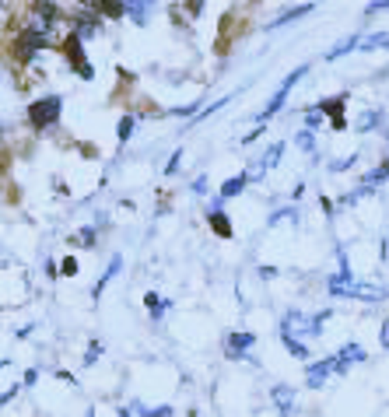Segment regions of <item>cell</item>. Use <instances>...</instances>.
I'll return each instance as SVG.
<instances>
[{"instance_id": "cell-8", "label": "cell", "mask_w": 389, "mask_h": 417, "mask_svg": "<svg viewBox=\"0 0 389 417\" xmlns=\"http://www.w3.org/2000/svg\"><path fill=\"white\" fill-rule=\"evenodd\" d=\"M256 344V337L249 330H235L225 337V357H231V362H238V357H246V351Z\"/></svg>"}, {"instance_id": "cell-14", "label": "cell", "mask_w": 389, "mask_h": 417, "mask_svg": "<svg viewBox=\"0 0 389 417\" xmlns=\"http://www.w3.org/2000/svg\"><path fill=\"white\" fill-rule=\"evenodd\" d=\"M305 14H312V4H298V8L284 11L281 18H274V21H266V32H274V28H284V25H291V21H298V18H305Z\"/></svg>"}, {"instance_id": "cell-23", "label": "cell", "mask_w": 389, "mask_h": 417, "mask_svg": "<svg viewBox=\"0 0 389 417\" xmlns=\"http://www.w3.org/2000/svg\"><path fill=\"white\" fill-rule=\"evenodd\" d=\"M281 155H284V140H274V144L263 151L260 165H263V168H277V165H281Z\"/></svg>"}, {"instance_id": "cell-29", "label": "cell", "mask_w": 389, "mask_h": 417, "mask_svg": "<svg viewBox=\"0 0 389 417\" xmlns=\"http://www.w3.org/2000/svg\"><path fill=\"white\" fill-rule=\"evenodd\" d=\"M319 127H323V112H316V105L305 109V130L312 134V130H319Z\"/></svg>"}, {"instance_id": "cell-4", "label": "cell", "mask_w": 389, "mask_h": 417, "mask_svg": "<svg viewBox=\"0 0 389 417\" xmlns=\"http://www.w3.org/2000/svg\"><path fill=\"white\" fill-rule=\"evenodd\" d=\"M305 74H309V64H302V67H294V71H291V74H288V77L281 81V88H277V92H274V99H271V102H266V105H263V109L256 112V123H260V127H263V123H266V119H271V116H277V112L284 109L288 95L294 92V84L302 81Z\"/></svg>"}, {"instance_id": "cell-28", "label": "cell", "mask_w": 389, "mask_h": 417, "mask_svg": "<svg viewBox=\"0 0 389 417\" xmlns=\"http://www.w3.org/2000/svg\"><path fill=\"white\" fill-rule=\"evenodd\" d=\"M294 144H298V147H302V151H309V155H316V137H312L309 130H302V134H298V137H294Z\"/></svg>"}, {"instance_id": "cell-16", "label": "cell", "mask_w": 389, "mask_h": 417, "mask_svg": "<svg viewBox=\"0 0 389 417\" xmlns=\"http://www.w3.org/2000/svg\"><path fill=\"white\" fill-rule=\"evenodd\" d=\"M144 305H147V316H151V323H162V316L168 312V302H165L158 291H147V294H144Z\"/></svg>"}, {"instance_id": "cell-7", "label": "cell", "mask_w": 389, "mask_h": 417, "mask_svg": "<svg viewBox=\"0 0 389 417\" xmlns=\"http://www.w3.org/2000/svg\"><path fill=\"white\" fill-rule=\"evenodd\" d=\"M347 298H354V302H386V298H389V288L372 284V281H354Z\"/></svg>"}, {"instance_id": "cell-38", "label": "cell", "mask_w": 389, "mask_h": 417, "mask_svg": "<svg viewBox=\"0 0 389 417\" xmlns=\"http://www.w3.org/2000/svg\"><path fill=\"white\" fill-rule=\"evenodd\" d=\"M36 382H39V368H28V372H25V382H21V386H36Z\"/></svg>"}, {"instance_id": "cell-24", "label": "cell", "mask_w": 389, "mask_h": 417, "mask_svg": "<svg viewBox=\"0 0 389 417\" xmlns=\"http://www.w3.org/2000/svg\"><path fill=\"white\" fill-rule=\"evenodd\" d=\"M357 42H362V36H357V32H354V36H347V39H340L330 53H326V60H340V56H347L351 49H357Z\"/></svg>"}, {"instance_id": "cell-22", "label": "cell", "mask_w": 389, "mask_h": 417, "mask_svg": "<svg viewBox=\"0 0 389 417\" xmlns=\"http://www.w3.org/2000/svg\"><path fill=\"white\" fill-rule=\"evenodd\" d=\"M386 179H389V158L379 165V168H372V172H365L362 175V186H368V190H375L379 183H386Z\"/></svg>"}, {"instance_id": "cell-32", "label": "cell", "mask_w": 389, "mask_h": 417, "mask_svg": "<svg viewBox=\"0 0 389 417\" xmlns=\"http://www.w3.org/2000/svg\"><path fill=\"white\" fill-rule=\"evenodd\" d=\"M60 274H64V277H77V274H81L77 260H74V256H67V260H64V266H60Z\"/></svg>"}, {"instance_id": "cell-25", "label": "cell", "mask_w": 389, "mask_h": 417, "mask_svg": "<svg viewBox=\"0 0 389 417\" xmlns=\"http://www.w3.org/2000/svg\"><path fill=\"white\" fill-rule=\"evenodd\" d=\"M95 238H99V231L92 228V225H84V228H77V235L71 238L74 246H84V249H92L95 246Z\"/></svg>"}, {"instance_id": "cell-46", "label": "cell", "mask_w": 389, "mask_h": 417, "mask_svg": "<svg viewBox=\"0 0 389 417\" xmlns=\"http://www.w3.org/2000/svg\"><path fill=\"white\" fill-rule=\"evenodd\" d=\"M386 144H389V130H386Z\"/></svg>"}, {"instance_id": "cell-41", "label": "cell", "mask_w": 389, "mask_h": 417, "mask_svg": "<svg viewBox=\"0 0 389 417\" xmlns=\"http://www.w3.org/2000/svg\"><path fill=\"white\" fill-rule=\"evenodd\" d=\"M256 270H260V277H263V281H274V277H277L274 266H256Z\"/></svg>"}, {"instance_id": "cell-9", "label": "cell", "mask_w": 389, "mask_h": 417, "mask_svg": "<svg viewBox=\"0 0 389 417\" xmlns=\"http://www.w3.org/2000/svg\"><path fill=\"white\" fill-rule=\"evenodd\" d=\"M221 207H225V200H218V197H214V200H211V207H207V225H211L221 238H231L235 231H231V221H228V214L221 211Z\"/></svg>"}, {"instance_id": "cell-6", "label": "cell", "mask_w": 389, "mask_h": 417, "mask_svg": "<svg viewBox=\"0 0 389 417\" xmlns=\"http://www.w3.org/2000/svg\"><path fill=\"white\" fill-rule=\"evenodd\" d=\"M271 400H274V407H277L281 417H294V414H298V393H294V386H288V382H274Z\"/></svg>"}, {"instance_id": "cell-39", "label": "cell", "mask_w": 389, "mask_h": 417, "mask_svg": "<svg viewBox=\"0 0 389 417\" xmlns=\"http://www.w3.org/2000/svg\"><path fill=\"white\" fill-rule=\"evenodd\" d=\"M263 130H266V127H256V130H249V134L242 137V144H253V140H260V137H263Z\"/></svg>"}, {"instance_id": "cell-21", "label": "cell", "mask_w": 389, "mask_h": 417, "mask_svg": "<svg viewBox=\"0 0 389 417\" xmlns=\"http://www.w3.org/2000/svg\"><path fill=\"white\" fill-rule=\"evenodd\" d=\"M284 221L298 225V221H302V211H298V207H281V211H274L271 218H266V225H271V228H277V225H284Z\"/></svg>"}, {"instance_id": "cell-31", "label": "cell", "mask_w": 389, "mask_h": 417, "mask_svg": "<svg viewBox=\"0 0 389 417\" xmlns=\"http://www.w3.org/2000/svg\"><path fill=\"white\" fill-rule=\"evenodd\" d=\"M99 357H102V344H99V340H92V344H88V354H84V365H95Z\"/></svg>"}, {"instance_id": "cell-37", "label": "cell", "mask_w": 389, "mask_h": 417, "mask_svg": "<svg viewBox=\"0 0 389 417\" xmlns=\"http://www.w3.org/2000/svg\"><path fill=\"white\" fill-rule=\"evenodd\" d=\"M18 390H21V382H18V386H11L8 393H0V407H4V403H11V400L18 396Z\"/></svg>"}, {"instance_id": "cell-17", "label": "cell", "mask_w": 389, "mask_h": 417, "mask_svg": "<svg viewBox=\"0 0 389 417\" xmlns=\"http://www.w3.org/2000/svg\"><path fill=\"white\" fill-rule=\"evenodd\" d=\"M147 14H151V4H144V0H127L123 4V18H130L134 25H147Z\"/></svg>"}, {"instance_id": "cell-1", "label": "cell", "mask_w": 389, "mask_h": 417, "mask_svg": "<svg viewBox=\"0 0 389 417\" xmlns=\"http://www.w3.org/2000/svg\"><path fill=\"white\" fill-rule=\"evenodd\" d=\"M330 319H334V309H319V312H298V309H291L281 319V333H291L298 340H316V337H323V330H326V323H330Z\"/></svg>"}, {"instance_id": "cell-43", "label": "cell", "mask_w": 389, "mask_h": 417, "mask_svg": "<svg viewBox=\"0 0 389 417\" xmlns=\"http://www.w3.org/2000/svg\"><path fill=\"white\" fill-rule=\"evenodd\" d=\"M46 274H49V281H53V277H56V274H60V270H56V263H53V260H46Z\"/></svg>"}, {"instance_id": "cell-12", "label": "cell", "mask_w": 389, "mask_h": 417, "mask_svg": "<svg viewBox=\"0 0 389 417\" xmlns=\"http://www.w3.org/2000/svg\"><path fill=\"white\" fill-rule=\"evenodd\" d=\"M119 270H123V256H119V253H116V256L109 260V270H102V277L95 281V288H92V298H102V291H105V284H112Z\"/></svg>"}, {"instance_id": "cell-15", "label": "cell", "mask_w": 389, "mask_h": 417, "mask_svg": "<svg viewBox=\"0 0 389 417\" xmlns=\"http://www.w3.org/2000/svg\"><path fill=\"white\" fill-rule=\"evenodd\" d=\"M249 186V179H246V172H238V175H231V179H225L221 183V190H218V200H231V197H238Z\"/></svg>"}, {"instance_id": "cell-45", "label": "cell", "mask_w": 389, "mask_h": 417, "mask_svg": "<svg viewBox=\"0 0 389 417\" xmlns=\"http://www.w3.org/2000/svg\"><path fill=\"white\" fill-rule=\"evenodd\" d=\"M8 365H11V362H8V357H0V368H8Z\"/></svg>"}, {"instance_id": "cell-11", "label": "cell", "mask_w": 389, "mask_h": 417, "mask_svg": "<svg viewBox=\"0 0 389 417\" xmlns=\"http://www.w3.org/2000/svg\"><path fill=\"white\" fill-rule=\"evenodd\" d=\"M365 357H368V354H365V347H362V344H354V340H351V344H344V347L337 351V362H340V368H344V372H347L351 365H362Z\"/></svg>"}, {"instance_id": "cell-44", "label": "cell", "mask_w": 389, "mask_h": 417, "mask_svg": "<svg viewBox=\"0 0 389 417\" xmlns=\"http://www.w3.org/2000/svg\"><path fill=\"white\" fill-rule=\"evenodd\" d=\"M116 417H130V407H116Z\"/></svg>"}, {"instance_id": "cell-42", "label": "cell", "mask_w": 389, "mask_h": 417, "mask_svg": "<svg viewBox=\"0 0 389 417\" xmlns=\"http://www.w3.org/2000/svg\"><path fill=\"white\" fill-rule=\"evenodd\" d=\"M14 337H18V340H25V337H32V326H18V330H14Z\"/></svg>"}, {"instance_id": "cell-13", "label": "cell", "mask_w": 389, "mask_h": 417, "mask_svg": "<svg viewBox=\"0 0 389 417\" xmlns=\"http://www.w3.org/2000/svg\"><path fill=\"white\" fill-rule=\"evenodd\" d=\"M379 127H382V109H365V112H357V119H354L357 134H372Z\"/></svg>"}, {"instance_id": "cell-26", "label": "cell", "mask_w": 389, "mask_h": 417, "mask_svg": "<svg viewBox=\"0 0 389 417\" xmlns=\"http://www.w3.org/2000/svg\"><path fill=\"white\" fill-rule=\"evenodd\" d=\"M134 130H137V119H134V116H123V119H119V127H116L119 144H127V140L134 137Z\"/></svg>"}, {"instance_id": "cell-10", "label": "cell", "mask_w": 389, "mask_h": 417, "mask_svg": "<svg viewBox=\"0 0 389 417\" xmlns=\"http://www.w3.org/2000/svg\"><path fill=\"white\" fill-rule=\"evenodd\" d=\"M344 105H347V95H334V99H323V102L316 105V112H323V116H334V130H347Z\"/></svg>"}, {"instance_id": "cell-30", "label": "cell", "mask_w": 389, "mask_h": 417, "mask_svg": "<svg viewBox=\"0 0 389 417\" xmlns=\"http://www.w3.org/2000/svg\"><path fill=\"white\" fill-rule=\"evenodd\" d=\"M354 165H357V155H344V158L330 162V172H347V168H354Z\"/></svg>"}, {"instance_id": "cell-40", "label": "cell", "mask_w": 389, "mask_h": 417, "mask_svg": "<svg viewBox=\"0 0 389 417\" xmlns=\"http://www.w3.org/2000/svg\"><path fill=\"white\" fill-rule=\"evenodd\" d=\"M92 228H95V231H99V228H109V214H105V211H99V214H95V225H92Z\"/></svg>"}, {"instance_id": "cell-34", "label": "cell", "mask_w": 389, "mask_h": 417, "mask_svg": "<svg viewBox=\"0 0 389 417\" xmlns=\"http://www.w3.org/2000/svg\"><path fill=\"white\" fill-rule=\"evenodd\" d=\"M379 11H389V0H375V4H368V8H365V18H372V14H379Z\"/></svg>"}, {"instance_id": "cell-20", "label": "cell", "mask_w": 389, "mask_h": 417, "mask_svg": "<svg viewBox=\"0 0 389 417\" xmlns=\"http://www.w3.org/2000/svg\"><path fill=\"white\" fill-rule=\"evenodd\" d=\"M362 53H375V49H389V32H372V36H362L357 42Z\"/></svg>"}, {"instance_id": "cell-3", "label": "cell", "mask_w": 389, "mask_h": 417, "mask_svg": "<svg viewBox=\"0 0 389 417\" xmlns=\"http://www.w3.org/2000/svg\"><path fill=\"white\" fill-rule=\"evenodd\" d=\"M60 112H64V99H60V95H46V99L28 105V127H32V130H49V127L60 123Z\"/></svg>"}, {"instance_id": "cell-2", "label": "cell", "mask_w": 389, "mask_h": 417, "mask_svg": "<svg viewBox=\"0 0 389 417\" xmlns=\"http://www.w3.org/2000/svg\"><path fill=\"white\" fill-rule=\"evenodd\" d=\"M28 294H32V284H28L25 270L0 263V305H21L28 302Z\"/></svg>"}, {"instance_id": "cell-35", "label": "cell", "mask_w": 389, "mask_h": 417, "mask_svg": "<svg viewBox=\"0 0 389 417\" xmlns=\"http://www.w3.org/2000/svg\"><path fill=\"white\" fill-rule=\"evenodd\" d=\"M179 158H183V151H172V158H168V165H165V175H175V172H179Z\"/></svg>"}, {"instance_id": "cell-27", "label": "cell", "mask_w": 389, "mask_h": 417, "mask_svg": "<svg viewBox=\"0 0 389 417\" xmlns=\"http://www.w3.org/2000/svg\"><path fill=\"white\" fill-rule=\"evenodd\" d=\"M368 193H372L368 186H362V183H357V190H347V193L340 197V203H347V207H351V203H357V200H362V197H368Z\"/></svg>"}, {"instance_id": "cell-36", "label": "cell", "mask_w": 389, "mask_h": 417, "mask_svg": "<svg viewBox=\"0 0 389 417\" xmlns=\"http://www.w3.org/2000/svg\"><path fill=\"white\" fill-rule=\"evenodd\" d=\"M379 344H382V351H389V319L379 326Z\"/></svg>"}, {"instance_id": "cell-18", "label": "cell", "mask_w": 389, "mask_h": 417, "mask_svg": "<svg viewBox=\"0 0 389 417\" xmlns=\"http://www.w3.org/2000/svg\"><path fill=\"white\" fill-rule=\"evenodd\" d=\"M281 344H284V351L291 354V357H298V362H309V344L305 340H298V337H291V333H281Z\"/></svg>"}, {"instance_id": "cell-33", "label": "cell", "mask_w": 389, "mask_h": 417, "mask_svg": "<svg viewBox=\"0 0 389 417\" xmlns=\"http://www.w3.org/2000/svg\"><path fill=\"white\" fill-rule=\"evenodd\" d=\"M207 190H211V183H207V175H197V179H193V193H197V197H203Z\"/></svg>"}, {"instance_id": "cell-19", "label": "cell", "mask_w": 389, "mask_h": 417, "mask_svg": "<svg viewBox=\"0 0 389 417\" xmlns=\"http://www.w3.org/2000/svg\"><path fill=\"white\" fill-rule=\"evenodd\" d=\"M130 410H134L137 417H175V410H172L168 403H162V407H147V403L134 400V403H130Z\"/></svg>"}, {"instance_id": "cell-5", "label": "cell", "mask_w": 389, "mask_h": 417, "mask_svg": "<svg viewBox=\"0 0 389 417\" xmlns=\"http://www.w3.org/2000/svg\"><path fill=\"white\" fill-rule=\"evenodd\" d=\"M330 375H347L337 362V354H326V357H319V362L305 365V386L309 390H323V386L330 382Z\"/></svg>"}]
</instances>
